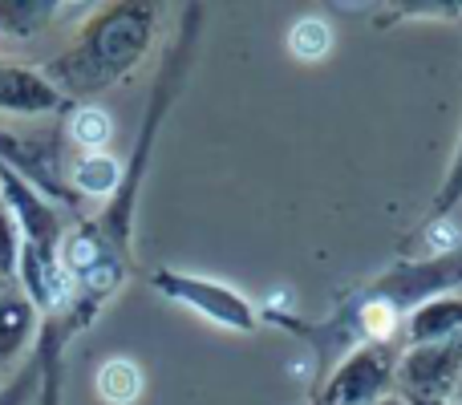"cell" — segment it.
Listing matches in <instances>:
<instances>
[{"mask_svg":"<svg viewBox=\"0 0 462 405\" xmlns=\"http://www.w3.org/2000/svg\"><path fill=\"white\" fill-rule=\"evenodd\" d=\"M151 288L162 292L167 300L191 308L195 317L227 328V333H255V328H260L255 304L247 300V296H239L236 288L219 284V280L191 276V272H175V268H159V272H151Z\"/></svg>","mask_w":462,"mask_h":405,"instance_id":"2","label":"cell"},{"mask_svg":"<svg viewBox=\"0 0 462 405\" xmlns=\"http://www.w3.org/2000/svg\"><path fill=\"white\" fill-rule=\"evenodd\" d=\"M393 373H398V357L390 345L361 341L345 353V361L333 369L325 390L317 393V405H369L390 398Z\"/></svg>","mask_w":462,"mask_h":405,"instance_id":"3","label":"cell"},{"mask_svg":"<svg viewBox=\"0 0 462 405\" xmlns=\"http://www.w3.org/2000/svg\"><path fill=\"white\" fill-rule=\"evenodd\" d=\"M288 53L300 65H320L333 53V24L325 16H300V21L288 29Z\"/></svg>","mask_w":462,"mask_h":405,"instance_id":"12","label":"cell"},{"mask_svg":"<svg viewBox=\"0 0 462 405\" xmlns=\"http://www.w3.org/2000/svg\"><path fill=\"white\" fill-rule=\"evenodd\" d=\"M462 333V296H434V300L418 304L414 312L402 317V336L410 345H430L447 341V336Z\"/></svg>","mask_w":462,"mask_h":405,"instance_id":"8","label":"cell"},{"mask_svg":"<svg viewBox=\"0 0 462 405\" xmlns=\"http://www.w3.org/2000/svg\"><path fill=\"white\" fill-rule=\"evenodd\" d=\"M65 106L69 102L49 86L41 69H29V65H21V61L0 57V114L41 118V114H57V110H65Z\"/></svg>","mask_w":462,"mask_h":405,"instance_id":"5","label":"cell"},{"mask_svg":"<svg viewBox=\"0 0 462 405\" xmlns=\"http://www.w3.org/2000/svg\"><path fill=\"white\" fill-rule=\"evenodd\" d=\"M122 175H126V167H122L110 151L78 154V159L69 162V187L81 195V199H102L106 203L122 187Z\"/></svg>","mask_w":462,"mask_h":405,"instance_id":"9","label":"cell"},{"mask_svg":"<svg viewBox=\"0 0 462 405\" xmlns=\"http://www.w3.org/2000/svg\"><path fill=\"white\" fill-rule=\"evenodd\" d=\"M37 333H41V312L32 308V300L16 284H5L0 288V373L16 357H24V349L37 345Z\"/></svg>","mask_w":462,"mask_h":405,"instance_id":"7","label":"cell"},{"mask_svg":"<svg viewBox=\"0 0 462 405\" xmlns=\"http://www.w3.org/2000/svg\"><path fill=\"white\" fill-rule=\"evenodd\" d=\"M462 199V146H458V159L455 167H450V179L442 183V195L439 203H434V219H442V215H450V207H455Z\"/></svg>","mask_w":462,"mask_h":405,"instance_id":"15","label":"cell"},{"mask_svg":"<svg viewBox=\"0 0 462 405\" xmlns=\"http://www.w3.org/2000/svg\"><path fill=\"white\" fill-rule=\"evenodd\" d=\"M143 385H146L143 369H138L130 357H110L102 369H97V377H94V390H97V398H102L106 405L138 401V398H143Z\"/></svg>","mask_w":462,"mask_h":405,"instance_id":"11","label":"cell"},{"mask_svg":"<svg viewBox=\"0 0 462 405\" xmlns=\"http://www.w3.org/2000/svg\"><path fill=\"white\" fill-rule=\"evenodd\" d=\"M462 373V333L447 336V341H430V345H410L398 361V385L402 398H439L447 401L455 393V382Z\"/></svg>","mask_w":462,"mask_h":405,"instance_id":"4","label":"cell"},{"mask_svg":"<svg viewBox=\"0 0 462 405\" xmlns=\"http://www.w3.org/2000/svg\"><path fill=\"white\" fill-rule=\"evenodd\" d=\"M393 16H450L462 13V0H390Z\"/></svg>","mask_w":462,"mask_h":405,"instance_id":"14","label":"cell"},{"mask_svg":"<svg viewBox=\"0 0 462 405\" xmlns=\"http://www.w3.org/2000/svg\"><path fill=\"white\" fill-rule=\"evenodd\" d=\"M369 405H406V401H402L398 393H390V398H382V401H369Z\"/></svg>","mask_w":462,"mask_h":405,"instance_id":"16","label":"cell"},{"mask_svg":"<svg viewBox=\"0 0 462 405\" xmlns=\"http://www.w3.org/2000/svg\"><path fill=\"white\" fill-rule=\"evenodd\" d=\"M65 138L78 146L81 154H94V151H106L114 138V118L94 102H78L65 118Z\"/></svg>","mask_w":462,"mask_h":405,"instance_id":"10","label":"cell"},{"mask_svg":"<svg viewBox=\"0 0 462 405\" xmlns=\"http://www.w3.org/2000/svg\"><path fill=\"white\" fill-rule=\"evenodd\" d=\"M162 21V0H102L73 41L41 65L45 81L65 97H94L126 81L146 61Z\"/></svg>","mask_w":462,"mask_h":405,"instance_id":"1","label":"cell"},{"mask_svg":"<svg viewBox=\"0 0 462 405\" xmlns=\"http://www.w3.org/2000/svg\"><path fill=\"white\" fill-rule=\"evenodd\" d=\"M24 235L16 227V219L0 207V284H16V268H21Z\"/></svg>","mask_w":462,"mask_h":405,"instance_id":"13","label":"cell"},{"mask_svg":"<svg viewBox=\"0 0 462 405\" xmlns=\"http://www.w3.org/2000/svg\"><path fill=\"white\" fill-rule=\"evenodd\" d=\"M450 401L462 405V373H458V382H455V393H450Z\"/></svg>","mask_w":462,"mask_h":405,"instance_id":"17","label":"cell"},{"mask_svg":"<svg viewBox=\"0 0 462 405\" xmlns=\"http://www.w3.org/2000/svg\"><path fill=\"white\" fill-rule=\"evenodd\" d=\"M86 5H94V0H0V53L16 45H32L53 24H61V16Z\"/></svg>","mask_w":462,"mask_h":405,"instance_id":"6","label":"cell"},{"mask_svg":"<svg viewBox=\"0 0 462 405\" xmlns=\"http://www.w3.org/2000/svg\"><path fill=\"white\" fill-rule=\"evenodd\" d=\"M0 288H5V284H0Z\"/></svg>","mask_w":462,"mask_h":405,"instance_id":"18","label":"cell"}]
</instances>
